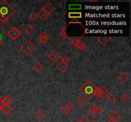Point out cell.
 <instances>
[{
    "mask_svg": "<svg viewBox=\"0 0 131 122\" xmlns=\"http://www.w3.org/2000/svg\"><path fill=\"white\" fill-rule=\"evenodd\" d=\"M15 13V9L5 0L0 2V17L8 21L9 18Z\"/></svg>",
    "mask_w": 131,
    "mask_h": 122,
    "instance_id": "cell-1",
    "label": "cell"
},
{
    "mask_svg": "<svg viewBox=\"0 0 131 122\" xmlns=\"http://www.w3.org/2000/svg\"><path fill=\"white\" fill-rule=\"evenodd\" d=\"M95 86L91 81H88L82 86L79 92L85 96L88 100H90L94 96V91Z\"/></svg>",
    "mask_w": 131,
    "mask_h": 122,
    "instance_id": "cell-2",
    "label": "cell"
},
{
    "mask_svg": "<svg viewBox=\"0 0 131 122\" xmlns=\"http://www.w3.org/2000/svg\"><path fill=\"white\" fill-rule=\"evenodd\" d=\"M21 49L27 55L31 54L35 49V46L30 41H26L22 45Z\"/></svg>",
    "mask_w": 131,
    "mask_h": 122,
    "instance_id": "cell-3",
    "label": "cell"
},
{
    "mask_svg": "<svg viewBox=\"0 0 131 122\" xmlns=\"http://www.w3.org/2000/svg\"><path fill=\"white\" fill-rule=\"evenodd\" d=\"M7 35L13 40H16L21 35V33L15 27H13L7 33Z\"/></svg>",
    "mask_w": 131,
    "mask_h": 122,
    "instance_id": "cell-4",
    "label": "cell"
},
{
    "mask_svg": "<svg viewBox=\"0 0 131 122\" xmlns=\"http://www.w3.org/2000/svg\"><path fill=\"white\" fill-rule=\"evenodd\" d=\"M49 59L53 62H56L58 60L61 59V55L58 53V51H56V50H53L49 55Z\"/></svg>",
    "mask_w": 131,
    "mask_h": 122,
    "instance_id": "cell-5",
    "label": "cell"
},
{
    "mask_svg": "<svg viewBox=\"0 0 131 122\" xmlns=\"http://www.w3.org/2000/svg\"><path fill=\"white\" fill-rule=\"evenodd\" d=\"M97 40H98V42H99L102 46H105L107 43H108L110 41H111V37L109 36L97 37Z\"/></svg>",
    "mask_w": 131,
    "mask_h": 122,
    "instance_id": "cell-6",
    "label": "cell"
},
{
    "mask_svg": "<svg viewBox=\"0 0 131 122\" xmlns=\"http://www.w3.org/2000/svg\"><path fill=\"white\" fill-rule=\"evenodd\" d=\"M56 68H58V69L60 71V72L64 73L66 69H68V64H66L65 63L63 62L62 61H60V62H59L57 64Z\"/></svg>",
    "mask_w": 131,
    "mask_h": 122,
    "instance_id": "cell-7",
    "label": "cell"
},
{
    "mask_svg": "<svg viewBox=\"0 0 131 122\" xmlns=\"http://www.w3.org/2000/svg\"><path fill=\"white\" fill-rule=\"evenodd\" d=\"M49 39V36L47 33H42L39 36H38V40L41 43H46L47 40Z\"/></svg>",
    "mask_w": 131,
    "mask_h": 122,
    "instance_id": "cell-8",
    "label": "cell"
},
{
    "mask_svg": "<svg viewBox=\"0 0 131 122\" xmlns=\"http://www.w3.org/2000/svg\"><path fill=\"white\" fill-rule=\"evenodd\" d=\"M1 110L4 114H6V115H8L13 111V107L10 106V104H5L4 107H3L1 109Z\"/></svg>",
    "mask_w": 131,
    "mask_h": 122,
    "instance_id": "cell-9",
    "label": "cell"
},
{
    "mask_svg": "<svg viewBox=\"0 0 131 122\" xmlns=\"http://www.w3.org/2000/svg\"><path fill=\"white\" fill-rule=\"evenodd\" d=\"M42 9H43L44 10H45L47 13L50 14V13L52 12V11L54 10V7L53 6L51 5V3H49V2H46L43 7H42Z\"/></svg>",
    "mask_w": 131,
    "mask_h": 122,
    "instance_id": "cell-10",
    "label": "cell"
},
{
    "mask_svg": "<svg viewBox=\"0 0 131 122\" xmlns=\"http://www.w3.org/2000/svg\"><path fill=\"white\" fill-rule=\"evenodd\" d=\"M37 16L41 18L42 20H43V21H44V20H45L47 18H48V17L49 16L50 14L47 13L45 10H44L42 8L41 10L38 12V13H37Z\"/></svg>",
    "mask_w": 131,
    "mask_h": 122,
    "instance_id": "cell-11",
    "label": "cell"
},
{
    "mask_svg": "<svg viewBox=\"0 0 131 122\" xmlns=\"http://www.w3.org/2000/svg\"><path fill=\"white\" fill-rule=\"evenodd\" d=\"M109 120L112 121H118L120 118V115L118 113V112H116L115 111H113L111 113H109Z\"/></svg>",
    "mask_w": 131,
    "mask_h": 122,
    "instance_id": "cell-12",
    "label": "cell"
},
{
    "mask_svg": "<svg viewBox=\"0 0 131 122\" xmlns=\"http://www.w3.org/2000/svg\"><path fill=\"white\" fill-rule=\"evenodd\" d=\"M118 79H119L120 81H121L122 83H125L126 81H127V80L129 78V76L126 73H125V72H123V73H120L119 74V76L118 77Z\"/></svg>",
    "mask_w": 131,
    "mask_h": 122,
    "instance_id": "cell-13",
    "label": "cell"
},
{
    "mask_svg": "<svg viewBox=\"0 0 131 122\" xmlns=\"http://www.w3.org/2000/svg\"><path fill=\"white\" fill-rule=\"evenodd\" d=\"M68 18L76 19L77 18H81L82 13L81 12H69L68 13Z\"/></svg>",
    "mask_w": 131,
    "mask_h": 122,
    "instance_id": "cell-14",
    "label": "cell"
},
{
    "mask_svg": "<svg viewBox=\"0 0 131 122\" xmlns=\"http://www.w3.org/2000/svg\"><path fill=\"white\" fill-rule=\"evenodd\" d=\"M35 116L37 118L38 120H42V119H44L45 117V113L43 110H38L37 112L35 113Z\"/></svg>",
    "mask_w": 131,
    "mask_h": 122,
    "instance_id": "cell-15",
    "label": "cell"
},
{
    "mask_svg": "<svg viewBox=\"0 0 131 122\" xmlns=\"http://www.w3.org/2000/svg\"><path fill=\"white\" fill-rule=\"evenodd\" d=\"M102 93L101 98L102 99V100H106L107 98L108 97V96L109 95V92L107 89L106 87H102Z\"/></svg>",
    "mask_w": 131,
    "mask_h": 122,
    "instance_id": "cell-16",
    "label": "cell"
},
{
    "mask_svg": "<svg viewBox=\"0 0 131 122\" xmlns=\"http://www.w3.org/2000/svg\"><path fill=\"white\" fill-rule=\"evenodd\" d=\"M33 70L37 73H40L42 71L44 70V67L41 65V64L39 62H37L35 66H33Z\"/></svg>",
    "mask_w": 131,
    "mask_h": 122,
    "instance_id": "cell-17",
    "label": "cell"
},
{
    "mask_svg": "<svg viewBox=\"0 0 131 122\" xmlns=\"http://www.w3.org/2000/svg\"><path fill=\"white\" fill-rule=\"evenodd\" d=\"M102 93V88H100V87H95V89L94 91V96L95 97H97V98L101 97Z\"/></svg>",
    "mask_w": 131,
    "mask_h": 122,
    "instance_id": "cell-18",
    "label": "cell"
},
{
    "mask_svg": "<svg viewBox=\"0 0 131 122\" xmlns=\"http://www.w3.org/2000/svg\"><path fill=\"white\" fill-rule=\"evenodd\" d=\"M24 31L27 34L30 35V34H32L33 31H34V27H33L32 24H28L26 26L24 27Z\"/></svg>",
    "mask_w": 131,
    "mask_h": 122,
    "instance_id": "cell-19",
    "label": "cell"
},
{
    "mask_svg": "<svg viewBox=\"0 0 131 122\" xmlns=\"http://www.w3.org/2000/svg\"><path fill=\"white\" fill-rule=\"evenodd\" d=\"M66 27H67V26H65V27H63V29L62 30V31L60 32V33L59 34V37H60L62 40H65V38H67L68 37V36H67V35H66Z\"/></svg>",
    "mask_w": 131,
    "mask_h": 122,
    "instance_id": "cell-20",
    "label": "cell"
},
{
    "mask_svg": "<svg viewBox=\"0 0 131 122\" xmlns=\"http://www.w3.org/2000/svg\"><path fill=\"white\" fill-rule=\"evenodd\" d=\"M120 99L121 101H123L124 103H127V102H129V101L130 100V96L129 95H128L127 93H124L120 96Z\"/></svg>",
    "mask_w": 131,
    "mask_h": 122,
    "instance_id": "cell-21",
    "label": "cell"
},
{
    "mask_svg": "<svg viewBox=\"0 0 131 122\" xmlns=\"http://www.w3.org/2000/svg\"><path fill=\"white\" fill-rule=\"evenodd\" d=\"M70 10H80L81 9V5L79 4H70L68 5Z\"/></svg>",
    "mask_w": 131,
    "mask_h": 122,
    "instance_id": "cell-22",
    "label": "cell"
},
{
    "mask_svg": "<svg viewBox=\"0 0 131 122\" xmlns=\"http://www.w3.org/2000/svg\"><path fill=\"white\" fill-rule=\"evenodd\" d=\"M70 39V40L71 41V43L72 44L74 47H77V45H79V43H80V41H81V38H75V39H71V38H68Z\"/></svg>",
    "mask_w": 131,
    "mask_h": 122,
    "instance_id": "cell-23",
    "label": "cell"
},
{
    "mask_svg": "<svg viewBox=\"0 0 131 122\" xmlns=\"http://www.w3.org/2000/svg\"><path fill=\"white\" fill-rule=\"evenodd\" d=\"M97 107L95 105H93V104L90 106V107L88 108V111L92 114L97 113Z\"/></svg>",
    "mask_w": 131,
    "mask_h": 122,
    "instance_id": "cell-24",
    "label": "cell"
},
{
    "mask_svg": "<svg viewBox=\"0 0 131 122\" xmlns=\"http://www.w3.org/2000/svg\"><path fill=\"white\" fill-rule=\"evenodd\" d=\"M60 111L62 112V113L63 115H66L67 114H68V113H69L70 111L69 109L67 107V106H66V105H65V106H63V107L61 108Z\"/></svg>",
    "mask_w": 131,
    "mask_h": 122,
    "instance_id": "cell-25",
    "label": "cell"
},
{
    "mask_svg": "<svg viewBox=\"0 0 131 122\" xmlns=\"http://www.w3.org/2000/svg\"><path fill=\"white\" fill-rule=\"evenodd\" d=\"M37 17V15L35 13V12H32V13H30V14L29 15V17H28L30 20L32 22L35 21V20H36Z\"/></svg>",
    "mask_w": 131,
    "mask_h": 122,
    "instance_id": "cell-26",
    "label": "cell"
},
{
    "mask_svg": "<svg viewBox=\"0 0 131 122\" xmlns=\"http://www.w3.org/2000/svg\"><path fill=\"white\" fill-rule=\"evenodd\" d=\"M108 101H109L110 103H111V104H113V103H114V102L116 101V98L115 96H113V94H109V96H108Z\"/></svg>",
    "mask_w": 131,
    "mask_h": 122,
    "instance_id": "cell-27",
    "label": "cell"
},
{
    "mask_svg": "<svg viewBox=\"0 0 131 122\" xmlns=\"http://www.w3.org/2000/svg\"><path fill=\"white\" fill-rule=\"evenodd\" d=\"M86 47V45L85 43H84L83 41H80V43H79V45H77V48H78V50H83L84 49H85Z\"/></svg>",
    "mask_w": 131,
    "mask_h": 122,
    "instance_id": "cell-28",
    "label": "cell"
},
{
    "mask_svg": "<svg viewBox=\"0 0 131 122\" xmlns=\"http://www.w3.org/2000/svg\"><path fill=\"white\" fill-rule=\"evenodd\" d=\"M77 103L79 106H83L85 105V104L86 103V101L83 97H80L79 99H78L77 101Z\"/></svg>",
    "mask_w": 131,
    "mask_h": 122,
    "instance_id": "cell-29",
    "label": "cell"
},
{
    "mask_svg": "<svg viewBox=\"0 0 131 122\" xmlns=\"http://www.w3.org/2000/svg\"><path fill=\"white\" fill-rule=\"evenodd\" d=\"M3 101V102H5V104H10L11 102H12V100H11V99H10V97H8V96H5L4 97V98L3 99H2Z\"/></svg>",
    "mask_w": 131,
    "mask_h": 122,
    "instance_id": "cell-30",
    "label": "cell"
},
{
    "mask_svg": "<svg viewBox=\"0 0 131 122\" xmlns=\"http://www.w3.org/2000/svg\"><path fill=\"white\" fill-rule=\"evenodd\" d=\"M66 106H67V107H68V109H69L70 111L72 110V109H74V104L72 102H68V104H66Z\"/></svg>",
    "mask_w": 131,
    "mask_h": 122,
    "instance_id": "cell-31",
    "label": "cell"
},
{
    "mask_svg": "<svg viewBox=\"0 0 131 122\" xmlns=\"http://www.w3.org/2000/svg\"><path fill=\"white\" fill-rule=\"evenodd\" d=\"M63 62L65 63V64H68V63L69 62V59H68V57H66V56H64L62 58V61Z\"/></svg>",
    "mask_w": 131,
    "mask_h": 122,
    "instance_id": "cell-32",
    "label": "cell"
},
{
    "mask_svg": "<svg viewBox=\"0 0 131 122\" xmlns=\"http://www.w3.org/2000/svg\"><path fill=\"white\" fill-rule=\"evenodd\" d=\"M80 120H81V121L82 122H90V119L88 118L86 116H83V117L80 119Z\"/></svg>",
    "mask_w": 131,
    "mask_h": 122,
    "instance_id": "cell-33",
    "label": "cell"
},
{
    "mask_svg": "<svg viewBox=\"0 0 131 122\" xmlns=\"http://www.w3.org/2000/svg\"><path fill=\"white\" fill-rule=\"evenodd\" d=\"M7 20H4L3 18H2L0 17V27H2L3 26H4L5 25V24L7 23Z\"/></svg>",
    "mask_w": 131,
    "mask_h": 122,
    "instance_id": "cell-34",
    "label": "cell"
},
{
    "mask_svg": "<svg viewBox=\"0 0 131 122\" xmlns=\"http://www.w3.org/2000/svg\"><path fill=\"white\" fill-rule=\"evenodd\" d=\"M104 112V109L100 107H97V113L98 114H102V113Z\"/></svg>",
    "mask_w": 131,
    "mask_h": 122,
    "instance_id": "cell-35",
    "label": "cell"
},
{
    "mask_svg": "<svg viewBox=\"0 0 131 122\" xmlns=\"http://www.w3.org/2000/svg\"><path fill=\"white\" fill-rule=\"evenodd\" d=\"M75 23L79 24L81 25V26H83V25H82V24L81 23V22H80L78 21V20H77V19H73V20H72V21L70 22L69 23H68V24H75Z\"/></svg>",
    "mask_w": 131,
    "mask_h": 122,
    "instance_id": "cell-36",
    "label": "cell"
},
{
    "mask_svg": "<svg viewBox=\"0 0 131 122\" xmlns=\"http://www.w3.org/2000/svg\"><path fill=\"white\" fill-rule=\"evenodd\" d=\"M5 105V102H3V100H1L0 101V109H1L2 107H4V106Z\"/></svg>",
    "mask_w": 131,
    "mask_h": 122,
    "instance_id": "cell-37",
    "label": "cell"
},
{
    "mask_svg": "<svg viewBox=\"0 0 131 122\" xmlns=\"http://www.w3.org/2000/svg\"><path fill=\"white\" fill-rule=\"evenodd\" d=\"M3 35L0 34V46L2 45L3 43Z\"/></svg>",
    "mask_w": 131,
    "mask_h": 122,
    "instance_id": "cell-38",
    "label": "cell"
},
{
    "mask_svg": "<svg viewBox=\"0 0 131 122\" xmlns=\"http://www.w3.org/2000/svg\"><path fill=\"white\" fill-rule=\"evenodd\" d=\"M108 122H119L118 121H112V120H109Z\"/></svg>",
    "mask_w": 131,
    "mask_h": 122,
    "instance_id": "cell-39",
    "label": "cell"
},
{
    "mask_svg": "<svg viewBox=\"0 0 131 122\" xmlns=\"http://www.w3.org/2000/svg\"><path fill=\"white\" fill-rule=\"evenodd\" d=\"M88 2H90V3H91V2H98V1H96V0L95 1V0H93V1H89Z\"/></svg>",
    "mask_w": 131,
    "mask_h": 122,
    "instance_id": "cell-40",
    "label": "cell"
},
{
    "mask_svg": "<svg viewBox=\"0 0 131 122\" xmlns=\"http://www.w3.org/2000/svg\"><path fill=\"white\" fill-rule=\"evenodd\" d=\"M76 122H81V120H80V119H79V120H78Z\"/></svg>",
    "mask_w": 131,
    "mask_h": 122,
    "instance_id": "cell-41",
    "label": "cell"
},
{
    "mask_svg": "<svg viewBox=\"0 0 131 122\" xmlns=\"http://www.w3.org/2000/svg\"><path fill=\"white\" fill-rule=\"evenodd\" d=\"M1 99H2V96H1V95L0 94V101H1Z\"/></svg>",
    "mask_w": 131,
    "mask_h": 122,
    "instance_id": "cell-42",
    "label": "cell"
},
{
    "mask_svg": "<svg viewBox=\"0 0 131 122\" xmlns=\"http://www.w3.org/2000/svg\"></svg>",
    "mask_w": 131,
    "mask_h": 122,
    "instance_id": "cell-43",
    "label": "cell"
}]
</instances>
